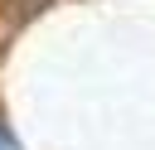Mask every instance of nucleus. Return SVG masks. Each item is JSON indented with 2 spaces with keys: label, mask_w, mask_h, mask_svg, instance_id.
I'll return each mask as SVG.
<instances>
[{
  "label": "nucleus",
  "mask_w": 155,
  "mask_h": 150,
  "mask_svg": "<svg viewBox=\"0 0 155 150\" xmlns=\"http://www.w3.org/2000/svg\"><path fill=\"white\" fill-rule=\"evenodd\" d=\"M0 150H19V140H15V135H10L5 126H0Z\"/></svg>",
  "instance_id": "1"
}]
</instances>
